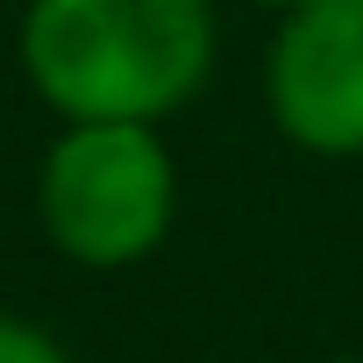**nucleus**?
I'll use <instances>...</instances> for the list:
<instances>
[{
  "label": "nucleus",
  "mask_w": 363,
  "mask_h": 363,
  "mask_svg": "<svg viewBox=\"0 0 363 363\" xmlns=\"http://www.w3.org/2000/svg\"><path fill=\"white\" fill-rule=\"evenodd\" d=\"M36 214L43 235L86 271L143 264L178 214V171L157 121H65L43 150Z\"/></svg>",
  "instance_id": "obj_2"
},
{
  "label": "nucleus",
  "mask_w": 363,
  "mask_h": 363,
  "mask_svg": "<svg viewBox=\"0 0 363 363\" xmlns=\"http://www.w3.org/2000/svg\"><path fill=\"white\" fill-rule=\"evenodd\" d=\"M257 8H271V15H292V8H306V0H257Z\"/></svg>",
  "instance_id": "obj_5"
},
{
  "label": "nucleus",
  "mask_w": 363,
  "mask_h": 363,
  "mask_svg": "<svg viewBox=\"0 0 363 363\" xmlns=\"http://www.w3.org/2000/svg\"><path fill=\"white\" fill-rule=\"evenodd\" d=\"M207 65V0H29L22 15V72L65 121H164Z\"/></svg>",
  "instance_id": "obj_1"
},
{
  "label": "nucleus",
  "mask_w": 363,
  "mask_h": 363,
  "mask_svg": "<svg viewBox=\"0 0 363 363\" xmlns=\"http://www.w3.org/2000/svg\"><path fill=\"white\" fill-rule=\"evenodd\" d=\"M264 100L299 150L363 157V0H306L278 15Z\"/></svg>",
  "instance_id": "obj_3"
},
{
  "label": "nucleus",
  "mask_w": 363,
  "mask_h": 363,
  "mask_svg": "<svg viewBox=\"0 0 363 363\" xmlns=\"http://www.w3.org/2000/svg\"><path fill=\"white\" fill-rule=\"evenodd\" d=\"M328 363H363V356H328Z\"/></svg>",
  "instance_id": "obj_6"
},
{
  "label": "nucleus",
  "mask_w": 363,
  "mask_h": 363,
  "mask_svg": "<svg viewBox=\"0 0 363 363\" xmlns=\"http://www.w3.org/2000/svg\"><path fill=\"white\" fill-rule=\"evenodd\" d=\"M0 363H72L36 320H22V313H0Z\"/></svg>",
  "instance_id": "obj_4"
}]
</instances>
